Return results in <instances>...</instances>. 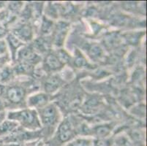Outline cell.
Segmentation results:
<instances>
[{
  "label": "cell",
  "instance_id": "5b68a950",
  "mask_svg": "<svg viewBox=\"0 0 147 146\" xmlns=\"http://www.w3.org/2000/svg\"><path fill=\"white\" fill-rule=\"evenodd\" d=\"M31 104L34 106H40L45 103V102L47 101V97H45V95H37L34 97L30 99Z\"/></svg>",
  "mask_w": 147,
  "mask_h": 146
},
{
  "label": "cell",
  "instance_id": "9c48e42d",
  "mask_svg": "<svg viewBox=\"0 0 147 146\" xmlns=\"http://www.w3.org/2000/svg\"><path fill=\"white\" fill-rule=\"evenodd\" d=\"M5 145V142H4L3 139L2 137H0V146H4Z\"/></svg>",
  "mask_w": 147,
  "mask_h": 146
},
{
  "label": "cell",
  "instance_id": "7a4b0ae2",
  "mask_svg": "<svg viewBox=\"0 0 147 146\" xmlns=\"http://www.w3.org/2000/svg\"><path fill=\"white\" fill-rule=\"evenodd\" d=\"M7 98L12 102H18L24 97V91L18 87H12L7 92Z\"/></svg>",
  "mask_w": 147,
  "mask_h": 146
},
{
  "label": "cell",
  "instance_id": "52a82bcc",
  "mask_svg": "<svg viewBox=\"0 0 147 146\" xmlns=\"http://www.w3.org/2000/svg\"><path fill=\"white\" fill-rule=\"evenodd\" d=\"M5 116H6V114H5V111H1V112H0V125H1V124H2V122L5 120Z\"/></svg>",
  "mask_w": 147,
  "mask_h": 146
},
{
  "label": "cell",
  "instance_id": "6da1fadb",
  "mask_svg": "<svg viewBox=\"0 0 147 146\" xmlns=\"http://www.w3.org/2000/svg\"><path fill=\"white\" fill-rule=\"evenodd\" d=\"M8 118L11 120H18L24 126L28 128L36 129L40 126L37 115L34 110H23L19 112H10Z\"/></svg>",
  "mask_w": 147,
  "mask_h": 146
},
{
  "label": "cell",
  "instance_id": "277c9868",
  "mask_svg": "<svg viewBox=\"0 0 147 146\" xmlns=\"http://www.w3.org/2000/svg\"><path fill=\"white\" fill-rule=\"evenodd\" d=\"M16 126V123L11 120H4L2 124L0 125V137L11 133Z\"/></svg>",
  "mask_w": 147,
  "mask_h": 146
},
{
  "label": "cell",
  "instance_id": "8992f818",
  "mask_svg": "<svg viewBox=\"0 0 147 146\" xmlns=\"http://www.w3.org/2000/svg\"><path fill=\"white\" fill-rule=\"evenodd\" d=\"M6 50V46H5V43L4 41L0 40V55L4 53Z\"/></svg>",
  "mask_w": 147,
  "mask_h": 146
},
{
  "label": "cell",
  "instance_id": "3957f363",
  "mask_svg": "<svg viewBox=\"0 0 147 146\" xmlns=\"http://www.w3.org/2000/svg\"><path fill=\"white\" fill-rule=\"evenodd\" d=\"M42 120L46 124H51L55 120L57 114H56L55 109L52 106L48 107L43 110L42 114Z\"/></svg>",
  "mask_w": 147,
  "mask_h": 146
},
{
  "label": "cell",
  "instance_id": "ba28073f",
  "mask_svg": "<svg viewBox=\"0 0 147 146\" xmlns=\"http://www.w3.org/2000/svg\"><path fill=\"white\" fill-rule=\"evenodd\" d=\"M3 102H2V101L1 100H0V112L1 111H2V110H3Z\"/></svg>",
  "mask_w": 147,
  "mask_h": 146
},
{
  "label": "cell",
  "instance_id": "30bf717a",
  "mask_svg": "<svg viewBox=\"0 0 147 146\" xmlns=\"http://www.w3.org/2000/svg\"><path fill=\"white\" fill-rule=\"evenodd\" d=\"M2 87L0 85V95L2 94Z\"/></svg>",
  "mask_w": 147,
  "mask_h": 146
}]
</instances>
